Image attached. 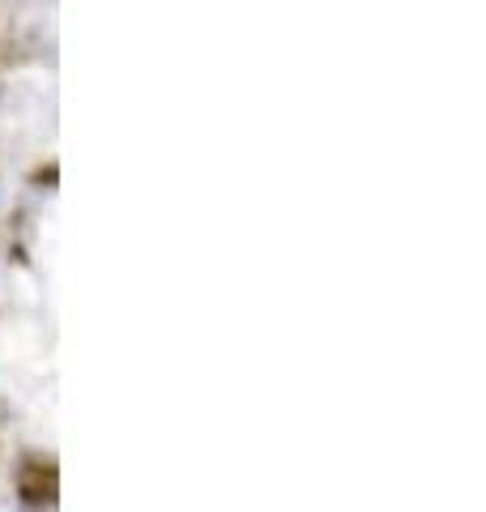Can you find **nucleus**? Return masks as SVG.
<instances>
[{
	"label": "nucleus",
	"mask_w": 486,
	"mask_h": 512,
	"mask_svg": "<svg viewBox=\"0 0 486 512\" xmlns=\"http://www.w3.org/2000/svg\"><path fill=\"white\" fill-rule=\"evenodd\" d=\"M56 180H60V167L56 163H47V167H39L35 175H30V184H47V188H56Z\"/></svg>",
	"instance_id": "f03ea898"
},
{
	"label": "nucleus",
	"mask_w": 486,
	"mask_h": 512,
	"mask_svg": "<svg viewBox=\"0 0 486 512\" xmlns=\"http://www.w3.org/2000/svg\"><path fill=\"white\" fill-rule=\"evenodd\" d=\"M18 495H22L26 508H52L56 495H60V466L52 457H22Z\"/></svg>",
	"instance_id": "f257e3e1"
}]
</instances>
